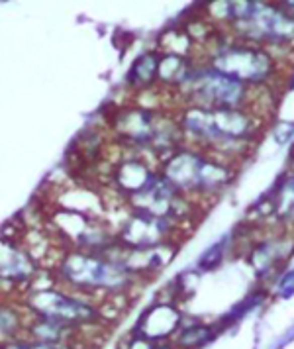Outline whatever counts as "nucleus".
<instances>
[{
    "label": "nucleus",
    "instance_id": "nucleus-2",
    "mask_svg": "<svg viewBox=\"0 0 294 349\" xmlns=\"http://www.w3.org/2000/svg\"><path fill=\"white\" fill-rule=\"evenodd\" d=\"M210 69L245 87H261L275 73V61L259 47L222 41L210 49Z\"/></svg>",
    "mask_w": 294,
    "mask_h": 349
},
{
    "label": "nucleus",
    "instance_id": "nucleus-1",
    "mask_svg": "<svg viewBox=\"0 0 294 349\" xmlns=\"http://www.w3.org/2000/svg\"><path fill=\"white\" fill-rule=\"evenodd\" d=\"M161 177L181 196H204L218 192L232 181V163L190 147H181L167 159Z\"/></svg>",
    "mask_w": 294,
    "mask_h": 349
}]
</instances>
